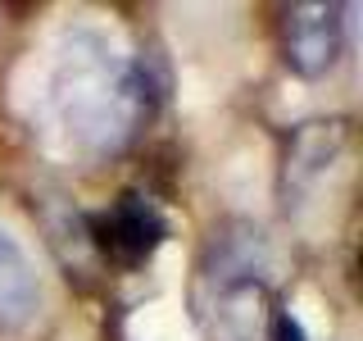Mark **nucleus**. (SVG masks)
<instances>
[{"mask_svg":"<svg viewBox=\"0 0 363 341\" xmlns=\"http://www.w3.org/2000/svg\"><path fill=\"white\" fill-rule=\"evenodd\" d=\"M150 64L123 55L105 32L73 28L50 55L41 91V128L64 155L100 164L113 159L155 109Z\"/></svg>","mask_w":363,"mask_h":341,"instance_id":"f257e3e1","label":"nucleus"},{"mask_svg":"<svg viewBox=\"0 0 363 341\" xmlns=\"http://www.w3.org/2000/svg\"><path fill=\"white\" fill-rule=\"evenodd\" d=\"M86 237L109 264L141 269L168 242V219L145 191H123L118 200H109L100 214L86 219Z\"/></svg>","mask_w":363,"mask_h":341,"instance_id":"f03ea898","label":"nucleus"},{"mask_svg":"<svg viewBox=\"0 0 363 341\" xmlns=\"http://www.w3.org/2000/svg\"><path fill=\"white\" fill-rule=\"evenodd\" d=\"M345 5H291L281 14V55L300 77L332 73L345 50Z\"/></svg>","mask_w":363,"mask_h":341,"instance_id":"7ed1b4c3","label":"nucleus"},{"mask_svg":"<svg viewBox=\"0 0 363 341\" xmlns=\"http://www.w3.org/2000/svg\"><path fill=\"white\" fill-rule=\"evenodd\" d=\"M340 146H345V123H304L286 146V164H281V196H304L323 168L336 164Z\"/></svg>","mask_w":363,"mask_h":341,"instance_id":"20e7f679","label":"nucleus"},{"mask_svg":"<svg viewBox=\"0 0 363 341\" xmlns=\"http://www.w3.org/2000/svg\"><path fill=\"white\" fill-rule=\"evenodd\" d=\"M41 287L23 246L0 227V332H23L37 318Z\"/></svg>","mask_w":363,"mask_h":341,"instance_id":"39448f33","label":"nucleus"},{"mask_svg":"<svg viewBox=\"0 0 363 341\" xmlns=\"http://www.w3.org/2000/svg\"><path fill=\"white\" fill-rule=\"evenodd\" d=\"M264 341H309V332H304V323H300V318H295L291 310H281V305H272Z\"/></svg>","mask_w":363,"mask_h":341,"instance_id":"423d86ee","label":"nucleus"}]
</instances>
